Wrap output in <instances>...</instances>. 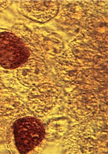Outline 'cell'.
Here are the masks:
<instances>
[{
	"label": "cell",
	"instance_id": "cell-7",
	"mask_svg": "<svg viewBox=\"0 0 108 154\" xmlns=\"http://www.w3.org/2000/svg\"><path fill=\"white\" fill-rule=\"evenodd\" d=\"M31 56H35L15 32L0 27V70L15 69Z\"/></svg>",
	"mask_w": 108,
	"mask_h": 154
},
{
	"label": "cell",
	"instance_id": "cell-2",
	"mask_svg": "<svg viewBox=\"0 0 108 154\" xmlns=\"http://www.w3.org/2000/svg\"><path fill=\"white\" fill-rule=\"evenodd\" d=\"M51 79L45 60L36 56H31L15 69L0 70V80L4 86L21 94Z\"/></svg>",
	"mask_w": 108,
	"mask_h": 154
},
{
	"label": "cell",
	"instance_id": "cell-11",
	"mask_svg": "<svg viewBox=\"0 0 108 154\" xmlns=\"http://www.w3.org/2000/svg\"><path fill=\"white\" fill-rule=\"evenodd\" d=\"M81 25L82 30L100 42L108 43L107 14L94 13L86 15Z\"/></svg>",
	"mask_w": 108,
	"mask_h": 154
},
{
	"label": "cell",
	"instance_id": "cell-5",
	"mask_svg": "<svg viewBox=\"0 0 108 154\" xmlns=\"http://www.w3.org/2000/svg\"><path fill=\"white\" fill-rule=\"evenodd\" d=\"M64 50L85 69L107 67L108 43L81 30Z\"/></svg>",
	"mask_w": 108,
	"mask_h": 154
},
{
	"label": "cell",
	"instance_id": "cell-17",
	"mask_svg": "<svg viewBox=\"0 0 108 154\" xmlns=\"http://www.w3.org/2000/svg\"><path fill=\"white\" fill-rule=\"evenodd\" d=\"M5 86H4V85H3V84L2 83V81H1V80H0V90L1 89H2V88H4Z\"/></svg>",
	"mask_w": 108,
	"mask_h": 154
},
{
	"label": "cell",
	"instance_id": "cell-14",
	"mask_svg": "<svg viewBox=\"0 0 108 154\" xmlns=\"http://www.w3.org/2000/svg\"><path fill=\"white\" fill-rule=\"evenodd\" d=\"M12 121L0 116V141L5 139L6 131Z\"/></svg>",
	"mask_w": 108,
	"mask_h": 154
},
{
	"label": "cell",
	"instance_id": "cell-13",
	"mask_svg": "<svg viewBox=\"0 0 108 154\" xmlns=\"http://www.w3.org/2000/svg\"><path fill=\"white\" fill-rule=\"evenodd\" d=\"M70 123L65 118L53 119L45 127L44 139L47 142H54L62 138L68 130Z\"/></svg>",
	"mask_w": 108,
	"mask_h": 154
},
{
	"label": "cell",
	"instance_id": "cell-15",
	"mask_svg": "<svg viewBox=\"0 0 108 154\" xmlns=\"http://www.w3.org/2000/svg\"><path fill=\"white\" fill-rule=\"evenodd\" d=\"M46 143L47 142L45 140V139H43V140L36 148H34L33 150H31V152H29V154L30 153V154H39L41 152L43 149V148H45Z\"/></svg>",
	"mask_w": 108,
	"mask_h": 154
},
{
	"label": "cell",
	"instance_id": "cell-12",
	"mask_svg": "<svg viewBox=\"0 0 108 154\" xmlns=\"http://www.w3.org/2000/svg\"><path fill=\"white\" fill-rule=\"evenodd\" d=\"M86 15L81 1H62L56 19L66 25L81 23Z\"/></svg>",
	"mask_w": 108,
	"mask_h": 154
},
{
	"label": "cell",
	"instance_id": "cell-4",
	"mask_svg": "<svg viewBox=\"0 0 108 154\" xmlns=\"http://www.w3.org/2000/svg\"><path fill=\"white\" fill-rule=\"evenodd\" d=\"M107 131L97 133L91 123H77L67 132L62 149L66 154H107Z\"/></svg>",
	"mask_w": 108,
	"mask_h": 154
},
{
	"label": "cell",
	"instance_id": "cell-10",
	"mask_svg": "<svg viewBox=\"0 0 108 154\" xmlns=\"http://www.w3.org/2000/svg\"><path fill=\"white\" fill-rule=\"evenodd\" d=\"M45 60H54L65 48L63 40L58 33L45 28L33 29Z\"/></svg>",
	"mask_w": 108,
	"mask_h": 154
},
{
	"label": "cell",
	"instance_id": "cell-8",
	"mask_svg": "<svg viewBox=\"0 0 108 154\" xmlns=\"http://www.w3.org/2000/svg\"><path fill=\"white\" fill-rule=\"evenodd\" d=\"M61 1H21L19 10L28 19L45 23L53 19L60 10Z\"/></svg>",
	"mask_w": 108,
	"mask_h": 154
},
{
	"label": "cell",
	"instance_id": "cell-6",
	"mask_svg": "<svg viewBox=\"0 0 108 154\" xmlns=\"http://www.w3.org/2000/svg\"><path fill=\"white\" fill-rule=\"evenodd\" d=\"M27 107L35 117L46 119L54 115L63 103L62 88L51 79L25 93Z\"/></svg>",
	"mask_w": 108,
	"mask_h": 154
},
{
	"label": "cell",
	"instance_id": "cell-3",
	"mask_svg": "<svg viewBox=\"0 0 108 154\" xmlns=\"http://www.w3.org/2000/svg\"><path fill=\"white\" fill-rule=\"evenodd\" d=\"M62 106L66 115L77 123L99 121L105 110L96 92L78 88H74L64 96Z\"/></svg>",
	"mask_w": 108,
	"mask_h": 154
},
{
	"label": "cell",
	"instance_id": "cell-1",
	"mask_svg": "<svg viewBox=\"0 0 108 154\" xmlns=\"http://www.w3.org/2000/svg\"><path fill=\"white\" fill-rule=\"evenodd\" d=\"M45 132L41 119L26 116L10 123L5 140L12 153L29 154L43 140Z\"/></svg>",
	"mask_w": 108,
	"mask_h": 154
},
{
	"label": "cell",
	"instance_id": "cell-9",
	"mask_svg": "<svg viewBox=\"0 0 108 154\" xmlns=\"http://www.w3.org/2000/svg\"><path fill=\"white\" fill-rule=\"evenodd\" d=\"M0 116L14 121L19 118L33 116L23 97L13 89L4 87L0 90Z\"/></svg>",
	"mask_w": 108,
	"mask_h": 154
},
{
	"label": "cell",
	"instance_id": "cell-16",
	"mask_svg": "<svg viewBox=\"0 0 108 154\" xmlns=\"http://www.w3.org/2000/svg\"><path fill=\"white\" fill-rule=\"evenodd\" d=\"M12 3V1H0V12L6 10Z\"/></svg>",
	"mask_w": 108,
	"mask_h": 154
}]
</instances>
